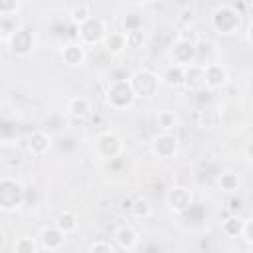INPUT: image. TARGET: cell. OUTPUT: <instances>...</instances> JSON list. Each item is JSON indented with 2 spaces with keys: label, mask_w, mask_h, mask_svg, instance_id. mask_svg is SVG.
Returning <instances> with one entry per match:
<instances>
[{
  "label": "cell",
  "mask_w": 253,
  "mask_h": 253,
  "mask_svg": "<svg viewBox=\"0 0 253 253\" xmlns=\"http://www.w3.org/2000/svg\"><path fill=\"white\" fill-rule=\"evenodd\" d=\"M215 186H217L219 192H223V194H233V192H237V190L241 188V178H239L235 172L227 170V172H221V174L217 176Z\"/></svg>",
  "instance_id": "cell-21"
},
{
  "label": "cell",
  "mask_w": 253,
  "mask_h": 253,
  "mask_svg": "<svg viewBox=\"0 0 253 253\" xmlns=\"http://www.w3.org/2000/svg\"><path fill=\"white\" fill-rule=\"evenodd\" d=\"M65 235H69V233H73L75 229H77V225H79V217H77V213L75 211H69V210H63L57 217H55V221H53Z\"/></svg>",
  "instance_id": "cell-22"
},
{
  "label": "cell",
  "mask_w": 253,
  "mask_h": 253,
  "mask_svg": "<svg viewBox=\"0 0 253 253\" xmlns=\"http://www.w3.org/2000/svg\"><path fill=\"white\" fill-rule=\"evenodd\" d=\"M170 59H172V63L182 65V67L198 63V45L194 42H190V40L180 38L170 47Z\"/></svg>",
  "instance_id": "cell-9"
},
{
  "label": "cell",
  "mask_w": 253,
  "mask_h": 253,
  "mask_svg": "<svg viewBox=\"0 0 253 253\" xmlns=\"http://www.w3.org/2000/svg\"><path fill=\"white\" fill-rule=\"evenodd\" d=\"M107 34H109L107 32V24L99 16H91L87 22H83L81 26H77V40L85 47L103 43V40H105Z\"/></svg>",
  "instance_id": "cell-6"
},
{
  "label": "cell",
  "mask_w": 253,
  "mask_h": 253,
  "mask_svg": "<svg viewBox=\"0 0 253 253\" xmlns=\"http://www.w3.org/2000/svg\"><path fill=\"white\" fill-rule=\"evenodd\" d=\"M67 113L75 119H83L91 113V101L83 95H75V97L67 99Z\"/></svg>",
  "instance_id": "cell-19"
},
{
  "label": "cell",
  "mask_w": 253,
  "mask_h": 253,
  "mask_svg": "<svg viewBox=\"0 0 253 253\" xmlns=\"http://www.w3.org/2000/svg\"><path fill=\"white\" fill-rule=\"evenodd\" d=\"M204 81H206V89L210 91L221 89L229 83V71L223 63H217V61L204 63Z\"/></svg>",
  "instance_id": "cell-10"
},
{
  "label": "cell",
  "mask_w": 253,
  "mask_h": 253,
  "mask_svg": "<svg viewBox=\"0 0 253 253\" xmlns=\"http://www.w3.org/2000/svg\"><path fill=\"white\" fill-rule=\"evenodd\" d=\"M93 148H95L97 158H101V160H115V158H119L123 154L125 142H123V138L117 132L105 130V132L97 134Z\"/></svg>",
  "instance_id": "cell-5"
},
{
  "label": "cell",
  "mask_w": 253,
  "mask_h": 253,
  "mask_svg": "<svg viewBox=\"0 0 253 253\" xmlns=\"http://www.w3.org/2000/svg\"><path fill=\"white\" fill-rule=\"evenodd\" d=\"M107 105L113 111H126L136 103V93L130 85V79H119V81H111L105 93Z\"/></svg>",
  "instance_id": "cell-2"
},
{
  "label": "cell",
  "mask_w": 253,
  "mask_h": 253,
  "mask_svg": "<svg viewBox=\"0 0 253 253\" xmlns=\"http://www.w3.org/2000/svg\"><path fill=\"white\" fill-rule=\"evenodd\" d=\"M184 87L188 91H202L206 89V81H204V65L202 63H192L186 67V83Z\"/></svg>",
  "instance_id": "cell-18"
},
{
  "label": "cell",
  "mask_w": 253,
  "mask_h": 253,
  "mask_svg": "<svg viewBox=\"0 0 253 253\" xmlns=\"http://www.w3.org/2000/svg\"><path fill=\"white\" fill-rule=\"evenodd\" d=\"M103 49H105L109 55H113V57L125 53V51L128 49L126 34H125V32H109V34L105 36V40H103Z\"/></svg>",
  "instance_id": "cell-16"
},
{
  "label": "cell",
  "mask_w": 253,
  "mask_h": 253,
  "mask_svg": "<svg viewBox=\"0 0 253 253\" xmlns=\"http://www.w3.org/2000/svg\"><path fill=\"white\" fill-rule=\"evenodd\" d=\"M85 59H87V51L81 42H71L61 47V61L67 67H81Z\"/></svg>",
  "instance_id": "cell-15"
},
{
  "label": "cell",
  "mask_w": 253,
  "mask_h": 253,
  "mask_svg": "<svg viewBox=\"0 0 253 253\" xmlns=\"http://www.w3.org/2000/svg\"><path fill=\"white\" fill-rule=\"evenodd\" d=\"M134 2H138V4H142V6H146V4H152L154 0H134Z\"/></svg>",
  "instance_id": "cell-36"
},
{
  "label": "cell",
  "mask_w": 253,
  "mask_h": 253,
  "mask_svg": "<svg viewBox=\"0 0 253 253\" xmlns=\"http://www.w3.org/2000/svg\"><path fill=\"white\" fill-rule=\"evenodd\" d=\"M243 154H245V158H247L249 162H253V138H251L249 142H245V146H243Z\"/></svg>",
  "instance_id": "cell-34"
},
{
  "label": "cell",
  "mask_w": 253,
  "mask_h": 253,
  "mask_svg": "<svg viewBox=\"0 0 253 253\" xmlns=\"http://www.w3.org/2000/svg\"><path fill=\"white\" fill-rule=\"evenodd\" d=\"M178 148H180V144H178V138L174 136V132H164V130H160V132L154 134L152 140H150V150H152V154H154L156 158H160V160H170V158H174V156L178 154Z\"/></svg>",
  "instance_id": "cell-8"
},
{
  "label": "cell",
  "mask_w": 253,
  "mask_h": 253,
  "mask_svg": "<svg viewBox=\"0 0 253 253\" xmlns=\"http://www.w3.org/2000/svg\"><path fill=\"white\" fill-rule=\"evenodd\" d=\"M126 42H128V47H134V49L142 47V43H144V30L140 28V30H134V32H126Z\"/></svg>",
  "instance_id": "cell-31"
},
{
  "label": "cell",
  "mask_w": 253,
  "mask_h": 253,
  "mask_svg": "<svg viewBox=\"0 0 253 253\" xmlns=\"http://www.w3.org/2000/svg\"><path fill=\"white\" fill-rule=\"evenodd\" d=\"M53 146V136L45 128H36L28 136V150L34 156H45Z\"/></svg>",
  "instance_id": "cell-12"
},
{
  "label": "cell",
  "mask_w": 253,
  "mask_h": 253,
  "mask_svg": "<svg viewBox=\"0 0 253 253\" xmlns=\"http://www.w3.org/2000/svg\"><path fill=\"white\" fill-rule=\"evenodd\" d=\"M26 204V186L12 176L0 178V210L12 213Z\"/></svg>",
  "instance_id": "cell-1"
},
{
  "label": "cell",
  "mask_w": 253,
  "mask_h": 253,
  "mask_svg": "<svg viewBox=\"0 0 253 253\" xmlns=\"http://www.w3.org/2000/svg\"><path fill=\"white\" fill-rule=\"evenodd\" d=\"M65 233L53 223V225H47L43 227L40 233H38V241H40V247L43 251H59L63 245H65Z\"/></svg>",
  "instance_id": "cell-13"
},
{
  "label": "cell",
  "mask_w": 253,
  "mask_h": 253,
  "mask_svg": "<svg viewBox=\"0 0 253 253\" xmlns=\"http://www.w3.org/2000/svg\"><path fill=\"white\" fill-rule=\"evenodd\" d=\"M160 79H162V83L168 85L170 89L184 87V83H186V67L176 65V63H170V65L160 73Z\"/></svg>",
  "instance_id": "cell-17"
},
{
  "label": "cell",
  "mask_w": 253,
  "mask_h": 253,
  "mask_svg": "<svg viewBox=\"0 0 253 253\" xmlns=\"http://www.w3.org/2000/svg\"><path fill=\"white\" fill-rule=\"evenodd\" d=\"M42 247H40V241L38 237H16V241L12 243V251L14 253H38Z\"/></svg>",
  "instance_id": "cell-27"
},
{
  "label": "cell",
  "mask_w": 253,
  "mask_h": 253,
  "mask_svg": "<svg viewBox=\"0 0 253 253\" xmlns=\"http://www.w3.org/2000/svg\"><path fill=\"white\" fill-rule=\"evenodd\" d=\"M166 204H168V208H170L174 213L180 215L184 210H188V208L194 204L192 190L186 188V186H172V188L166 192Z\"/></svg>",
  "instance_id": "cell-11"
},
{
  "label": "cell",
  "mask_w": 253,
  "mask_h": 253,
  "mask_svg": "<svg viewBox=\"0 0 253 253\" xmlns=\"http://www.w3.org/2000/svg\"><path fill=\"white\" fill-rule=\"evenodd\" d=\"M22 0H0V16L6 14H18Z\"/></svg>",
  "instance_id": "cell-32"
},
{
  "label": "cell",
  "mask_w": 253,
  "mask_h": 253,
  "mask_svg": "<svg viewBox=\"0 0 253 253\" xmlns=\"http://www.w3.org/2000/svg\"><path fill=\"white\" fill-rule=\"evenodd\" d=\"M113 241L117 243V247L119 249H123V251H132V249H136L138 247V241H140V237H138V233H136V229L132 227V225H119L115 231H113Z\"/></svg>",
  "instance_id": "cell-14"
},
{
  "label": "cell",
  "mask_w": 253,
  "mask_h": 253,
  "mask_svg": "<svg viewBox=\"0 0 253 253\" xmlns=\"http://www.w3.org/2000/svg\"><path fill=\"white\" fill-rule=\"evenodd\" d=\"M91 16H93V14H91V10H89L87 4H75V6L71 8V12H69V20H71V24H73L75 28L81 26L83 22H87Z\"/></svg>",
  "instance_id": "cell-28"
},
{
  "label": "cell",
  "mask_w": 253,
  "mask_h": 253,
  "mask_svg": "<svg viewBox=\"0 0 253 253\" xmlns=\"http://www.w3.org/2000/svg\"><path fill=\"white\" fill-rule=\"evenodd\" d=\"M178 123H180V119H178V115L174 111L164 109V111H160L156 115V126L160 130H164V132H174L178 128Z\"/></svg>",
  "instance_id": "cell-23"
},
{
  "label": "cell",
  "mask_w": 253,
  "mask_h": 253,
  "mask_svg": "<svg viewBox=\"0 0 253 253\" xmlns=\"http://www.w3.org/2000/svg\"><path fill=\"white\" fill-rule=\"evenodd\" d=\"M251 249H253V247H251Z\"/></svg>",
  "instance_id": "cell-37"
},
{
  "label": "cell",
  "mask_w": 253,
  "mask_h": 253,
  "mask_svg": "<svg viewBox=\"0 0 253 253\" xmlns=\"http://www.w3.org/2000/svg\"><path fill=\"white\" fill-rule=\"evenodd\" d=\"M142 28V16L138 12H130L123 18V30L125 34L126 32H134V30H140Z\"/></svg>",
  "instance_id": "cell-29"
},
{
  "label": "cell",
  "mask_w": 253,
  "mask_h": 253,
  "mask_svg": "<svg viewBox=\"0 0 253 253\" xmlns=\"http://www.w3.org/2000/svg\"><path fill=\"white\" fill-rule=\"evenodd\" d=\"M128 211L134 217H148L152 208H150V202L144 196H136V198H128Z\"/></svg>",
  "instance_id": "cell-26"
},
{
  "label": "cell",
  "mask_w": 253,
  "mask_h": 253,
  "mask_svg": "<svg viewBox=\"0 0 253 253\" xmlns=\"http://www.w3.org/2000/svg\"><path fill=\"white\" fill-rule=\"evenodd\" d=\"M128 79H130V85L138 99H152L158 93V87L162 83L160 75L152 69H138V71L130 73Z\"/></svg>",
  "instance_id": "cell-4"
},
{
  "label": "cell",
  "mask_w": 253,
  "mask_h": 253,
  "mask_svg": "<svg viewBox=\"0 0 253 253\" xmlns=\"http://www.w3.org/2000/svg\"><path fill=\"white\" fill-rule=\"evenodd\" d=\"M245 40H247V43L253 47V22L247 26V30H245Z\"/></svg>",
  "instance_id": "cell-35"
},
{
  "label": "cell",
  "mask_w": 253,
  "mask_h": 253,
  "mask_svg": "<svg viewBox=\"0 0 253 253\" xmlns=\"http://www.w3.org/2000/svg\"><path fill=\"white\" fill-rule=\"evenodd\" d=\"M243 227H245V221L237 215H227L223 221H221V233L227 235V237H241L243 235Z\"/></svg>",
  "instance_id": "cell-25"
},
{
  "label": "cell",
  "mask_w": 253,
  "mask_h": 253,
  "mask_svg": "<svg viewBox=\"0 0 253 253\" xmlns=\"http://www.w3.org/2000/svg\"><path fill=\"white\" fill-rule=\"evenodd\" d=\"M22 28V22L18 18V14H6V16H0V36H2V42H10V38Z\"/></svg>",
  "instance_id": "cell-20"
},
{
  "label": "cell",
  "mask_w": 253,
  "mask_h": 253,
  "mask_svg": "<svg viewBox=\"0 0 253 253\" xmlns=\"http://www.w3.org/2000/svg\"><path fill=\"white\" fill-rule=\"evenodd\" d=\"M8 45H10V51H12L16 57H28V55H32L34 49H36V45H38V38H36L34 30L22 26V28L10 38Z\"/></svg>",
  "instance_id": "cell-7"
},
{
  "label": "cell",
  "mask_w": 253,
  "mask_h": 253,
  "mask_svg": "<svg viewBox=\"0 0 253 253\" xmlns=\"http://www.w3.org/2000/svg\"><path fill=\"white\" fill-rule=\"evenodd\" d=\"M241 237L247 241V245L253 247V219L245 221V227H243V235H241Z\"/></svg>",
  "instance_id": "cell-33"
},
{
  "label": "cell",
  "mask_w": 253,
  "mask_h": 253,
  "mask_svg": "<svg viewBox=\"0 0 253 253\" xmlns=\"http://www.w3.org/2000/svg\"><path fill=\"white\" fill-rule=\"evenodd\" d=\"M180 217L182 219H186L190 225H200L202 221H206V217H208V210L202 206V204H192L188 210H184L182 213H180Z\"/></svg>",
  "instance_id": "cell-24"
},
{
  "label": "cell",
  "mask_w": 253,
  "mask_h": 253,
  "mask_svg": "<svg viewBox=\"0 0 253 253\" xmlns=\"http://www.w3.org/2000/svg\"><path fill=\"white\" fill-rule=\"evenodd\" d=\"M211 30L219 36H233L241 28V14L231 6H217L210 16Z\"/></svg>",
  "instance_id": "cell-3"
},
{
  "label": "cell",
  "mask_w": 253,
  "mask_h": 253,
  "mask_svg": "<svg viewBox=\"0 0 253 253\" xmlns=\"http://www.w3.org/2000/svg\"><path fill=\"white\" fill-rule=\"evenodd\" d=\"M117 249H119L117 243H111V241H107V239H97V241H93V243L87 247L89 253H115Z\"/></svg>",
  "instance_id": "cell-30"
}]
</instances>
